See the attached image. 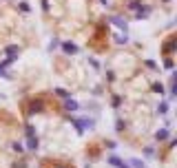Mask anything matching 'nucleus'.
I'll return each instance as SVG.
<instances>
[{"label": "nucleus", "instance_id": "2", "mask_svg": "<svg viewBox=\"0 0 177 168\" xmlns=\"http://www.w3.org/2000/svg\"><path fill=\"white\" fill-rule=\"evenodd\" d=\"M71 124L78 128V133H82L84 128H93V119H71Z\"/></svg>", "mask_w": 177, "mask_h": 168}, {"label": "nucleus", "instance_id": "15", "mask_svg": "<svg viewBox=\"0 0 177 168\" xmlns=\"http://www.w3.org/2000/svg\"><path fill=\"white\" fill-rule=\"evenodd\" d=\"M115 42H117V44H126V42H128V38H126V35H117Z\"/></svg>", "mask_w": 177, "mask_h": 168}, {"label": "nucleus", "instance_id": "13", "mask_svg": "<svg viewBox=\"0 0 177 168\" xmlns=\"http://www.w3.org/2000/svg\"><path fill=\"white\" fill-rule=\"evenodd\" d=\"M131 168H144V162L142 159H131Z\"/></svg>", "mask_w": 177, "mask_h": 168}, {"label": "nucleus", "instance_id": "5", "mask_svg": "<svg viewBox=\"0 0 177 168\" xmlns=\"http://www.w3.org/2000/svg\"><path fill=\"white\" fill-rule=\"evenodd\" d=\"M78 108H80V104H78L76 100H71V97H69L67 102H64V111H69V113H73V111H78Z\"/></svg>", "mask_w": 177, "mask_h": 168}, {"label": "nucleus", "instance_id": "20", "mask_svg": "<svg viewBox=\"0 0 177 168\" xmlns=\"http://www.w3.org/2000/svg\"><path fill=\"white\" fill-rule=\"evenodd\" d=\"M51 168H73V166H69V164H53Z\"/></svg>", "mask_w": 177, "mask_h": 168}, {"label": "nucleus", "instance_id": "14", "mask_svg": "<svg viewBox=\"0 0 177 168\" xmlns=\"http://www.w3.org/2000/svg\"><path fill=\"white\" fill-rule=\"evenodd\" d=\"M24 130H27V137H31V135H35V128H33L31 124H27V128H24Z\"/></svg>", "mask_w": 177, "mask_h": 168}, {"label": "nucleus", "instance_id": "16", "mask_svg": "<svg viewBox=\"0 0 177 168\" xmlns=\"http://www.w3.org/2000/svg\"><path fill=\"white\" fill-rule=\"evenodd\" d=\"M157 111H160V113L164 115V113H166V111H168V104H166V102H162V104H160V108H157Z\"/></svg>", "mask_w": 177, "mask_h": 168}, {"label": "nucleus", "instance_id": "3", "mask_svg": "<svg viewBox=\"0 0 177 168\" xmlns=\"http://www.w3.org/2000/svg\"><path fill=\"white\" fill-rule=\"evenodd\" d=\"M5 53L9 55V60H16L18 55H20V46H16V44H11V46H7V49H5Z\"/></svg>", "mask_w": 177, "mask_h": 168}, {"label": "nucleus", "instance_id": "1", "mask_svg": "<svg viewBox=\"0 0 177 168\" xmlns=\"http://www.w3.org/2000/svg\"><path fill=\"white\" fill-rule=\"evenodd\" d=\"M42 111H44V100H31L29 102V108H27V113H29V115H35V113H42Z\"/></svg>", "mask_w": 177, "mask_h": 168}, {"label": "nucleus", "instance_id": "23", "mask_svg": "<svg viewBox=\"0 0 177 168\" xmlns=\"http://www.w3.org/2000/svg\"><path fill=\"white\" fill-rule=\"evenodd\" d=\"M42 9H44V11H49V0H42Z\"/></svg>", "mask_w": 177, "mask_h": 168}, {"label": "nucleus", "instance_id": "10", "mask_svg": "<svg viewBox=\"0 0 177 168\" xmlns=\"http://www.w3.org/2000/svg\"><path fill=\"white\" fill-rule=\"evenodd\" d=\"M111 22H113L115 27H120V29H124V31H126V20H122V18L113 16V18H111Z\"/></svg>", "mask_w": 177, "mask_h": 168}, {"label": "nucleus", "instance_id": "6", "mask_svg": "<svg viewBox=\"0 0 177 168\" xmlns=\"http://www.w3.org/2000/svg\"><path fill=\"white\" fill-rule=\"evenodd\" d=\"M62 51L67 53V55H71V53H78V46L73 44V42H62Z\"/></svg>", "mask_w": 177, "mask_h": 168}, {"label": "nucleus", "instance_id": "7", "mask_svg": "<svg viewBox=\"0 0 177 168\" xmlns=\"http://www.w3.org/2000/svg\"><path fill=\"white\" fill-rule=\"evenodd\" d=\"M175 42H177V38H175V35H171V40L164 44V53H166V55H171V53H173V49H175Z\"/></svg>", "mask_w": 177, "mask_h": 168}, {"label": "nucleus", "instance_id": "8", "mask_svg": "<svg viewBox=\"0 0 177 168\" xmlns=\"http://www.w3.org/2000/svg\"><path fill=\"white\" fill-rule=\"evenodd\" d=\"M111 166H115V168H131V166H128V164H124L122 159H117V157H109V159H106Z\"/></svg>", "mask_w": 177, "mask_h": 168}, {"label": "nucleus", "instance_id": "12", "mask_svg": "<svg viewBox=\"0 0 177 168\" xmlns=\"http://www.w3.org/2000/svg\"><path fill=\"white\" fill-rule=\"evenodd\" d=\"M55 93H58L60 97H67V100L71 97V93H69V91H64V89H55Z\"/></svg>", "mask_w": 177, "mask_h": 168}, {"label": "nucleus", "instance_id": "24", "mask_svg": "<svg viewBox=\"0 0 177 168\" xmlns=\"http://www.w3.org/2000/svg\"><path fill=\"white\" fill-rule=\"evenodd\" d=\"M0 75H5V78H9V73H5V69L0 67Z\"/></svg>", "mask_w": 177, "mask_h": 168}, {"label": "nucleus", "instance_id": "21", "mask_svg": "<svg viewBox=\"0 0 177 168\" xmlns=\"http://www.w3.org/2000/svg\"><path fill=\"white\" fill-rule=\"evenodd\" d=\"M164 67H166V69H173V60L168 58V60H166V62H164Z\"/></svg>", "mask_w": 177, "mask_h": 168}, {"label": "nucleus", "instance_id": "22", "mask_svg": "<svg viewBox=\"0 0 177 168\" xmlns=\"http://www.w3.org/2000/svg\"><path fill=\"white\" fill-rule=\"evenodd\" d=\"M120 102H122V100H120V97H117V95H115V97H113V106H115V108H117V106H120Z\"/></svg>", "mask_w": 177, "mask_h": 168}, {"label": "nucleus", "instance_id": "9", "mask_svg": "<svg viewBox=\"0 0 177 168\" xmlns=\"http://www.w3.org/2000/svg\"><path fill=\"white\" fill-rule=\"evenodd\" d=\"M168 135H171V130L168 128H162V130H157V133H155V139H157V142H164V139H168Z\"/></svg>", "mask_w": 177, "mask_h": 168}, {"label": "nucleus", "instance_id": "19", "mask_svg": "<svg viewBox=\"0 0 177 168\" xmlns=\"http://www.w3.org/2000/svg\"><path fill=\"white\" fill-rule=\"evenodd\" d=\"M13 151H16V153H22L24 148H22V144H18V142H16V144H13Z\"/></svg>", "mask_w": 177, "mask_h": 168}, {"label": "nucleus", "instance_id": "4", "mask_svg": "<svg viewBox=\"0 0 177 168\" xmlns=\"http://www.w3.org/2000/svg\"><path fill=\"white\" fill-rule=\"evenodd\" d=\"M151 11H153V9L148 7V5H142V9H139V11H135V13H137L135 18H137V20H144V18H146L148 13H151Z\"/></svg>", "mask_w": 177, "mask_h": 168}, {"label": "nucleus", "instance_id": "18", "mask_svg": "<svg viewBox=\"0 0 177 168\" xmlns=\"http://www.w3.org/2000/svg\"><path fill=\"white\" fill-rule=\"evenodd\" d=\"M153 91H155V93H160V95H162V93H164V86H162V84H155V86H153Z\"/></svg>", "mask_w": 177, "mask_h": 168}, {"label": "nucleus", "instance_id": "25", "mask_svg": "<svg viewBox=\"0 0 177 168\" xmlns=\"http://www.w3.org/2000/svg\"><path fill=\"white\" fill-rule=\"evenodd\" d=\"M166 2H171V0H166Z\"/></svg>", "mask_w": 177, "mask_h": 168}, {"label": "nucleus", "instance_id": "17", "mask_svg": "<svg viewBox=\"0 0 177 168\" xmlns=\"http://www.w3.org/2000/svg\"><path fill=\"white\" fill-rule=\"evenodd\" d=\"M115 128H117V133H122V130L126 128V124L122 122V119H120V122H117V126H115Z\"/></svg>", "mask_w": 177, "mask_h": 168}, {"label": "nucleus", "instance_id": "11", "mask_svg": "<svg viewBox=\"0 0 177 168\" xmlns=\"http://www.w3.org/2000/svg\"><path fill=\"white\" fill-rule=\"evenodd\" d=\"M27 146H29L31 151H35V148H38V137H35V135H31V137H29V144H27Z\"/></svg>", "mask_w": 177, "mask_h": 168}]
</instances>
